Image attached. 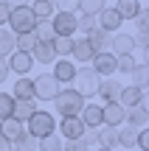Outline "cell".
Wrapping results in <instances>:
<instances>
[{"label": "cell", "instance_id": "obj_19", "mask_svg": "<svg viewBox=\"0 0 149 151\" xmlns=\"http://www.w3.org/2000/svg\"><path fill=\"white\" fill-rule=\"evenodd\" d=\"M121 87H124V84H118L116 78H101V84H99V90H96V95H99L104 104H113V101L118 98V92H121Z\"/></svg>", "mask_w": 149, "mask_h": 151}, {"label": "cell", "instance_id": "obj_8", "mask_svg": "<svg viewBox=\"0 0 149 151\" xmlns=\"http://www.w3.org/2000/svg\"><path fill=\"white\" fill-rule=\"evenodd\" d=\"M6 62H9V73H17V76H28L34 67V59L31 53H23V50H14V53L6 56Z\"/></svg>", "mask_w": 149, "mask_h": 151}, {"label": "cell", "instance_id": "obj_20", "mask_svg": "<svg viewBox=\"0 0 149 151\" xmlns=\"http://www.w3.org/2000/svg\"><path fill=\"white\" fill-rule=\"evenodd\" d=\"M14 101H34V81L28 76H20L14 81V92H11Z\"/></svg>", "mask_w": 149, "mask_h": 151}, {"label": "cell", "instance_id": "obj_37", "mask_svg": "<svg viewBox=\"0 0 149 151\" xmlns=\"http://www.w3.org/2000/svg\"><path fill=\"white\" fill-rule=\"evenodd\" d=\"M76 25H79V31L87 34L90 28H96V17L93 14H76Z\"/></svg>", "mask_w": 149, "mask_h": 151}, {"label": "cell", "instance_id": "obj_40", "mask_svg": "<svg viewBox=\"0 0 149 151\" xmlns=\"http://www.w3.org/2000/svg\"><path fill=\"white\" fill-rule=\"evenodd\" d=\"M51 3H54L56 11H76L79 0H51Z\"/></svg>", "mask_w": 149, "mask_h": 151}, {"label": "cell", "instance_id": "obj_14", "mask_svg": "<svg viewBox=\"0 0 149 151\" xmlns=\"http://www.w3.org/2000/svg\"><path fill=\"white\" fill-rule=\"evenodd\" d=\"M121 22H124V20L116 14V9H113V6H104V9L96 14V25L104 28V31H110V34H116V28L121 25Z\"/></svg>", "mask_w": 149, "mask_h": 151}, {"label": "cell", "instance_id": "obj_15", "mask_svg": "<svg viewBox=\"0 0 149 151\" xmlns=\"http://www.w3.org/2000/svg\"><path fill=\"white\" fill-rule=\"evenodd\" d=\"M93 143L99 148H116L118 146V132L113 126H99V129H93Z\"/></svg>", "mask_w": 149, "mask_h": 151}, {"label": "cell", "instance_id": "obj_46", "mask_svg": "<svg viewBox=\"0 0 149 151\" xmlns=\"http://www.w3.org/2000/svg\"><path fill=\"white\" fill-rule=\"evenodd\" d=\"M96 151H116V148H96Z\"/></svg>", "mask_w": 149, "mask_h": 151}, {"label": "cell", "instance_id": "obj_12", "mask_svg": "<svg viewBox=\"0 0 149 151\" xmlns=\"http://www.w3.org/2000/svg\"><path fill=\"white\" fill-rule=\"evenodd\" d=\"M110 53L113 56H121V53H135V37L132 34H113V42H110Z\"/></svg>", "mask_w": 149, "mask_h": 151}, {"label": "cell", "instance_id": "obj_26", "mask_svg": "<svg viewBox=\"0 0 149 151\" xmlns=\"http://www.w3.org/2000/svg\"><path fill=\"white\" fill-rule=\"evenodd\" d=\"M37 112V104L34 101H14V109H11V118H17V120H23L25 123L31 115Z\"/></svg>", "mask_w": 149, "mask_h": 151}, {"label": "cell", "instance_id": "obj_7", "mask_svg": "<svg viewBox=\"0 0 149 151\" xmlns=\"http://www.w3.org/2000/svg\"><path fill=\"white\" fill-rule=\"evenodd\" d=\"M90 42V48H93V53H110V42H113V34L104 31V28H90L87 37H84Z\"/></svg>", "mask_w": 149, "mask_h": 151}, {"label": "cell", "instance_id": "obj_9", "mask_svg": "<svg viewBox=\"0 0 149 151\" xmlns=\"http://www.w3.org/2000/svg\"><path fill=\"white\" fill-rule=\"evenodd\" d=\"M79 118H82V123L87 126V129H99V126H104L101 104H84V106H82V112H79Z\"/></svg>", "mask_w": 149, "mask_h": 151}, {"label": "cell", "instance_id": "obj_39", "mask_svg": "<svg viewBox=\"0 0 149 151\" xmlns=\"http://www.w3.org/2000/svg\"><path fill=\"white\" fill-rule=\"evenodd\" d=\"M135 22H138V34H146V31H149V11L141 9L138 17H135Z\"/></svg>", "mask_w": 149, "mask_h": 151}, {"label": "cell", "instance_id": "obj_45", "mask_svg": "<svg viewBox=\"0 0 149 151\" xmlns=\"http://www.w3.org/2000/svg\"><path fill=\"white\" fill-rule=\"evenodd\" d=\"M0 151H11V140H6V137H0Z\"/></svg>", "mask_w": 149, "mask_h": 151}, {"label": "cell", "instance_id": "obj_30", "mask_svg": "<svg viewBox=\"0 0 149 151\" xmlns=\"http://www.w3.org/2000/svg\"><path fill=\"white\" fill-rule=\"evenodd\" d=\"M37 137H31L28 132H23V134H17L14 140H11V148L14 151H37Z\"/></svg>", "mask_w": 149, "mask_h": 151}, {"label": "cell", "instance_id": "obj_23", "mask_svg": "<svg viewBox=\"0 0 149 151\" xmlns=\"http://www.w3.org/2000/svg\"><path fill=\"white\" fill-rule=\"evenodd\" d=\"M25 132V126H23V120H17V118H3L0 120V137H6V140H14L17 134H23Z\"/></svg>", "mask_w": 149, "mask_h": 151}, {"label": "cell", "instance_id": "obj_21", "mask_svg": "<svg viewBox=\"0 0 149 151\" xmlns=\"http://www.w3.org/2000/svg\"><path fill=\"white\" fill-rule=\"evenodd\" d=\"M31 59L39 62V65H54L56 62V53H54V45L51 42H37L31 50Z\"/></svg>", "mask_w": 149, "mask_h": 151}, {"label": "cell", "instance_id": "obj_38", "mask_svg": "<svg viewBox=\"0 0 149 151\" xmlns=\"http://www.w3.org/2000/svg\"><path fill=\"white\" fill-rule=\"evenodd\" d=\"M62 151H90V146L79 137V140H68V143H62Z\"/></svg>", "mask_w": 149, "mask_h": 151}, {"label": "cell", "instance_id": "obj_29", "mask_svg": "<svg viewBox=\"0 0 149 151\" xmlns=\"http://www.w3.org/2000/svg\"><path fill=\"white\" fill-rule=\"evenodd\" d=\"M31 11H34L37 20H51V17L56 14V9H54L51 0H34V3H31Z\"/></svg>", "mask_w": 149, "mask_h": 151}, {"label": "cell", "instance_id": "obj_31", "mask_svg": "<svg viewBox=\"0 0 149 151\" xmlns=\"http://www.w3.org/2000/svg\"><path fill=\"white\" fill-rule=\"evenodd\" d=\"M129 76H132V81H135L132 87H138V90L146 92V84H149V67H146V65H135V70L129 73Z\"/></svg>", "mask_w": 149, "mask_h": 151}, {"label": "cell", "instance_id": "obj_25", "mask_svg": "<svg viewBox=\"0 0 149 151\" xmlns=\"http://www.w3.org/2000/svg\"><path fill=\"white\" fill-rule=\"evenodd\" d=\"M71 56H73L76 62H82V65H87V62L93 59V48H90V42H87V39H73Z\"/></svg>", "mask_w": 149, "mask_h": 151}, {"label": "cell", "instance_id": "obj_11", "mask_svg": "<svg viewBox=\"0 0 149 151\" xmlns=\"http://www.w3.org/2000/svg\"><path fill=\"white\" fill-rule=\"evenodd\" d=\"M59 132H62V137H68V140H79V137L87 132V126L82 123V118H79V115H73V118H62Z\"/></svg>", "mask_w": 149, "mask_h": 151}, {"label": "cell", "instance_id": "obj_48", "mask_svg": "<svg viewBox=\"0 0 149 151\" xmlns=\"http://www.w3.org/2000/svg\"><path fill=\"white\" fill-rule=\"evenodd\" d=\"M132 151H135V148H132Z\"/></svg>", "mask_w": 149, "mask_h": 151}, {"label": "cell", "instance_id": "obj_32", "mask_svg": "<svg viewBox=\"0 0 149 151\" xmlns=\"http://www.w3.org/2000/svg\"><path fill=\"white\" fill-rule=\"evenodd\" d=\"M135 65H138V62H135V53H121V56H116V70L118 73H132L135 70Z\"/></svg>", "mask_w": 149, "mask_h": 151}, {"label": "cell", "instance_id": "obj_5", "mask_svg": "<svg viewBox=\"0 0 149 151\" xmlns=\"http://www.w3.org/2000/svg\"><path fill=\"white\" fill-rule=\"evenodd\" d=\"M34 81V98H39V101H54V95L62 90V84L54 78V73H39Z\"/></svg>", "mask_w": 149, "mask_h": 151}, {"label": "cell", "instance_id": "obj_6", "mask_svg": "<svg viewBox=\"0 0 149 151\" xmlns=\"http://www.w3.org/2000/svg\"><path fill=\"white\" fill-rule=\"evenodd\" d=\"M51 25H54L56 37H73V34L79 31V25H76V11H56V14L51 17Z\"/></svg>", "mask_w": 149, "mask_h": 151}, {"label": "cell", "instance_id": "obj_35", "mask_svg": "<svg viewBox=\"0 0 149 151\" xmlns=\"http://www.w3.org/2000/svg\"><path fill=\"white\" fill-rule=\"evenodd\" d=\"M37 151H62V137L56 134H48L37 143Z\"/></svg>", "mask_w": 149, "mask_h": 151}, {"label": "cell", "instance_id": "obj_10", "mask_svg": "<svg viewBox=\"0 0 149 151\" xmlns=\"http://www.w3.org/2000/svg\"><path fill=\"white\" fill-rule=\"evenodd\" d=\"M116 104H121L124 109L138 106V104H146V92H144V90H138V87H121V92H118Z\"/></svg>", "mask_w": 149, "mask_h": 151}, {"label": "cell", "instance_id": "obj_34", "mask_svg": "<svg viewBox=\"0 0 149 151\" xmlns=\"http://www.w3.org/2000/svg\"><path fill=\"white\" fill-rule=\"evenodd\" d=\"M104 9V0H79V6H76V11L79 14H99V11Z\"/></svg>", "mask_w": 149, "mask_h": 151}, {"label": "cell", "instance_id": "obj_43", "mask_svg": "<svg viewBox=\"0 0 149 151\" xmlns=\"http://www.w3.org/2000/svg\"><path fill=\"white\" fill-rule=\"evenodd\" d=\"M9 78V62H6V56H0V84Z\"/></svg>", "mask_w": 149, "mask_h": 151}, {"label": "cell", "instance_id": "obj_27", "mask_svg": "<svg viewBox=\"0 0 149 151\" xmlns=\"http://www.w3.org/2000/svg\"><path fill=\"white\" fill-rule=\"evenodd\" d=\"M34 37H37V42H54L56 31H54V25H51V20H37V25H34Z\"/></svg>", "mask_w": 149, "mask_h": 151}, {"label": "cell", "instance_id": "obj_36", "mask_svg": "<svg viewBox=\"0 0 149 151\" xmlns=\"http://www.w3.org/2000/svg\"><path fill=\"white\" fill-rule=\"evenodd\" d=\"M11 109H14V98H11V92H0V120L9 118Z\"/></svg>", "mask_w": 149, "mask_h": 151}, {"label": "cell", "instance_id": "obj_18", "mask_svg": "<svg viewBox=\"0 0 149 151\" xmlns=\"http://www.w3.org/2000/svg\"><path fill=\"white\" fill-rule=\"evenodd\" d=\"M124 123L135 126V129H146V123H149V109H146V104L129 106V109H127V118H124Z\"/></svg>", "mask_w": 149, "mask_h": 151}, {"label": "cell", "instance_id": "obj_16", "mask_svg": "<svg viewBox=\"0 0 149 151\" xmlns=\"http://www.w3.org/2000/svg\"><path fill=\"white\" fill-rule=\"evenodd\" d=\"M93 70L101 76V78H110L113 73H116V56L113 53H93Z\"/></svg>", "mask_w": 149, "mask_h": 151}, {"label": "cell", "instance_id": "obj_22", "mask_svg": "<svg viewBox=\"0 0 149 151\" xmlns=\"http://www.w3.org/2000/svg\"><path fill=\"white\" fill-rule=\"evenodd\" d=\"M141 9H146V6L138 3V0H118L116 3V14L121 17V20H135Z\"/></svg>", "mask_w": 149, "mask_h": 151}, {"label": "cell", "instance_id": "obj_17", "mask_svg": "<svg viewBox=\"0 0 149 151\" xmlns=\"http://www.w3.org/2000/svg\"><path fill=\"white\" fill-rule=\"evenodd\" d=\"M51 73H54V78L59 81V84H71L73 76H76V65H73L71 59H56Z\"/></svg>", "mask_w": 149, "mask_h": 151}, {"label": "cell", "instance_id": "obj_41", "mask_svg": "<svg viewBox=\"0 0 149 151\" xmlns=\"http://www.w3.org/2000/svg\"><path fill=\"white\" fill-rule=\"evenodd\" d=\"M135 146L141 151H149V132L146 129H138V140H135Z\"/></svg>", "mask_w": 149, "mask_h": 151}, {"label": "cell", "instance_id": "obj_28", "mask_svg": "<svg viewBox=\"0 0 149 151\" xmlns=\"http://www.w3.org/2000/svg\"><path fill=\"white\" fill-rule=\"evenodd\" d=\"M54 53L56 59H71V50H73V37H54Z\"/></svg>", "mask_w": 149, "mask_h": 151}, {"label": "cell", "instance_id": "obj_3", "mask_svg": "<svg viewBox=\"0 0 149 151\" xmlns=\"http://www.w3.org/2000/svg\"><path fill=\"white\" fill-rule=\"evenodd\" d=\"M23 126H25V132H28L31 137H37V140H42V137H48V134H54V132H56V120H54V115L39 112V109H37V112H34Z\"/></svg>", "mask_w": 149, "mask_h": 151}, {"label": "cell", "instance_id": "obj_4", "mask_svg": "<svg viewBox=\"0 0 149 151\" xmlns=\"http://www.w3.org/2000/svg\"><path fill=\"white\" fill-rule=\"evenodd\" d=\"M73 90L79 92L82 98H90V95H96V90H99V84H101V76L93 70V67H76V76H73Z\"/></svg>", "mask_w": 149, "mask_h": 151}, {"label": "cell", "instance_id": "obj_44", "mask_svg": "<svg viewBox=\"0 0 149 151\" xmlns=\"http://www.w3.org/2000/svg\"><path fill=\"white\" fill-rule=\"evenodd\" d=\"M3 3H9L14 9V6H31V0H3Z\"/></svg>", "mask_w": 149, "mask_h": 151}, {"label": "cell", "instance_id": "obj_2", "mask_svg": "<svg viewBox=\"0 0 149 151\" xmlns=\"http://www.w3.org/2000/svg\"><path fill=\"white\" fill-rule=\"evenodd\" d=\"M9 31L11 34H28L34 31V25H37V17H34L31 6H14V9L9 11Z\"/></svg>", "mask_w": 149, "mask_h": 151}, {"label": "cell", "instance_id": "obj_1", "mask_svg": "<svg viewBox=\"0 0 149 151\" xmlns=\"http://www.w3.org/2000/svg\"><path fill=\"white\" fill-rule=\"evenodd\" d=\"M87 104V98H82L76 90H59L54 95V112L56 115H62V118H73V115H79L82 112V106Z\"/></svg>", "mask_w": 149, "mask_h": 151}, {"label": "cell", "instance_id": "obj_33", "mask_svg": "<svg viewBox=\"0 0 149 151\" xmlns=\"http://www.w3.org/2000/svg\"><path fill=\"white\" fill-rule=\"evenodd\" d=\"M14 34L9 31V28H0V56H9L14 53Z\"/></svg>", "mask_w": 149, "mask_h": 151}, {"label": "cell", "instance_id": "obj_24", "mask_svg": "<svg viewBox=\"0 0 149 151\" xmlns=\"http://www.w3.org/2000/svg\"><path fill=\"white\" fill-rule=\"evenodd\" d=\"M116 132H118V146H124V148L132 151V148H135V140H138V129L129 126V123H121Z\"/></svg>", "mask_w": 149, "mask_h": 151}, {"label": "cell", "instance_id": "obj_13", "mask_svg": "<svg viewBox=\"0 0 149 151\" xmlns=\"http://www.w3.org/2000/svg\"><path fill=\"white\" fill-rule=\"evenodd\" d=\"M101 115H104V126H113V129H118V126L124 123V118H127V109L121 106V104H104L101 106Z\"/></svg>", "mask_w": 149, "mask_h": 151}, {"label": "cell", "instance_id": "obj_47", "mask_svg": "<svg viewBox=\"0 0 149 151\" xmlns=\"http://www.w3.org/2000/svg\"><path fill=\"white\" fill-rule=\"evenodd\" d=\"M11 151H14V148H11Z\"/></svg>", "mask_w": 149, "mask_h": 151}, {"label": "cell", "instance_id": "obj_42", "mask_svg": "<svg viewBox=\"0 0 149 151\" xmlns=\"http://www.w3.org/2000/svg\"><path fill=\"white\" fill-rule=\"evenodd\" d=\"M9 11H11V6H9V3H3V0H0V28H3L6 22H9Z\"/></svg>", "mask_w": 149, "mask_h": 151}]
</instances>
